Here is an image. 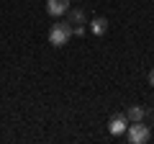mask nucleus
Wrapping results in <instances>:
<instances>
[{
  "label": "nucleus",
  "mask_w": 154,
  "mask_h": 144,
  "mask_svg": "<svg viewBox=\"0 0 154 144\" xmlns=\"http://www.w3.org/2000/svg\"><path fill=\"white\" fill-rule=\"evenodd\" d=\"M72 39V26L69 23H54L49 31V44L51 46H64Z\"/></svg>",
  "instance_id": "1"
},
{
  "label": "nucleus",
  "mask_w": 154,
  "mask_h": 144,
  "mask_svg": "<svg viewBox=\"0 0 154 144\" xmlns=\"http://www.w3.org/2000/svg\"><path fill=\"white\" fill-rule=\"evenodd\" d=\"M126 131H128V142L131 144H144V142H149V136H152V131H149V126L144 121H134Z\"/></svg>",
  "instance_id": "2"
},
{
  "label": "nucleus",
  "mask_w": 154,
  "mask_h": 144,
  "mask_svg": "<svg viewBox=\"0 0 154 144\" xmlns=\"http://www.w3.org/2000/svg\"><path fill=\"white\" fill-rule=\"evenodd\" d=\"M126 129H128V118H126V113H116V116L108 121V131L113 134V136H121V134H126Z\"/></svg>",
  "instance_id": "3"
},
{
  "label": "nucleus",
  "mask_w": 154,
  "mask_h": 144,
  "mask_svg": "<svg viewBox=\"0 0 154 144\" xmlns=\"http://www.w3.org/2000/svg\"><path fill=\"white\" fill-rule=\"evenodd\" d=\"M69 11V0H46V13L51 18H59Z\"/></svg>",
  "instance_id": "4"
},
{
  "label": "nucleus",
  "mask_w": 154,
  "mask_h": 144,
  "mask_svg": "<svg viewBox=\"0 0 154 144\" xmlns=\"http://www.w3.org/2000/svg\"><path fill=\"white\" fill-rule=\"evenodd\" d=\"M90 31L95 33V36H103L105 31H108V21H105V18H93V21H90Z\"/></svg>",
  "instance_id": "5"
},
{
  "label": "nucleus",
  "mask_w": 154,
  "mask_h": 144,
  "mask_svg": "<svg viewBox=\"0 0 154 144\" xmlns=\"http://www.w3.org/2000/svg\"><path fill=\"white\" fill-rule=\"evenodd\" d=\"M144 116H146V111H144V108H141V105H131V108H128V111H126V118H128V121H144Z\"/></svg>",
  "instance_id": "6"
},
{
  "label": "nucleus",
  "mask_w": 154,
  "mask_h": 144,
  "mask_svg": "<svg viewBox=\"0 0 154 144\" xmlns=\"http://www.w3.org/2000/svg\"><path fill=\"white\" fill-rule=\"evenodd\" d=\"M69 23H75V26H82V23H85V13H82V11H77V8H75V11H69Z\"/></svg>",
  "instance_id": "7"
},
{
  "label": "nucleus",
  "mask_w": 154,
  "mask_h": 144,
  "mask_svg": "<svg viewBox=\"0 0 154 144\" xmlns=\"http://www.w3.org/2000/svg\"><path fill=\"white\" fill-rule=\"evenodd\" d=\"M149 85H154V70L149 72Z\"/></svg>",
  "instance_id": "8"
}]
</instances>
